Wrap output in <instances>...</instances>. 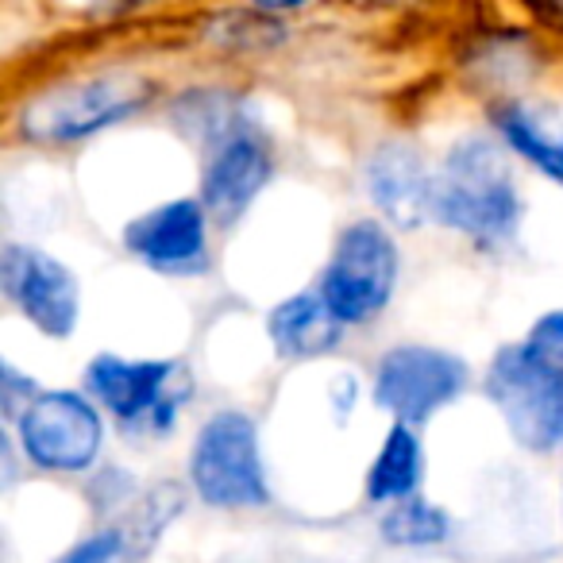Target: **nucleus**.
<instances>
[{
	"label": "nucleus",
	"instance_id": "7ed1b4c3",
	"mask_svg": "<svg viewBox=\"0 0 563 563\" xmlns=\"http://www.w3.org/2000/svg\"><path fill=\"white\" fill-rule=\"evenodd\" d=\"M86 390L124 432L166 437L194 398V378L174 360L97 355L86 367Z\"/></svg>",
	"mask_w": 563,
	"mask_h": 563
},
{
	"label": "nucleus",
	"instance_id": "f8f14e48",
	"mask_svg": "<svg viewBox=\"0 0 563 563\" xmlns=\"http://www.w3.org/2000/svg\"><path fill=\"white\" fill-rule=\"evenodd\" d=\"M271 174H274L271 143L255 128L220 143L209 155V163H205V178H201V205L209 209V220H217L220 228H232L255 205V197L266 189Z\"/></svg>",
	"mask_w": 563,
	"mask_h": 563
},
{
	"label": "nucleus",
	"instance_id": "412c9836",
	"mask_svg": "<svg viewBox=\"0 0 563 563\" xmlns=\"http://www.w3.org/2000/svg\"><path fill=\"white\" fill-rule=\"evenodd\" d=\"M35 398H40V390H35L32 378H24L12 363H4V367H0V401H4V413L20 417Z\"/></svg>",
	"mask_w": 563,
	"mask_h": 563
},
{
	"label": "nucleus",
	"instance_id": "2eb2a0df",
	"mask_svg": "<svg viewBox=\"0 0 563 563\" xmlns=\"http://www.w3.org/2000/svg\"><path fill=\"white\" fill-rule=\"evenodd\" d=\"M421 475H424L421 440H417V432L409 424H394L367 471V501H390V506H398L406 498H417Z\"/></svg>",
	"mask_w": 563,
	"mask_h": 563
},
{
	"label": "nucleus",
	"instance_id": "20e7f679",
	"mask_svg": "<svg viewBox=\"0 0 563 563\" xmlns=\"http://www.w3.org/2000/svg\"><path fill=\"white\" fill-rule=\"evenodd\" d=\"M486 398L525 452L544 455L563 444V367L537 355L525 340L506 344L490 360Z\"/></svg>",
	"mask_w": 563,
	"mask_h": 563
},
{
	"label": "nucleus",
	"instance_id": "6ab92c4d",
	"mask_svg": "<svg viewBox=\"0 0 563 563\" xmlns=\"http://www.w3.org/2000/svg\"><path fill=\"white\" fill-rule=\"evenodd\" d=\"M120 555H124V537H120V529L112 525V529H97L93 537L78 540V544L66 555H58L55 563H117Z\"/></svg>",
	"mask_w": 563,
	"mask_h": 563
},
{
	"label": "nucleus",
	"instance_id": "f03ea898",
	"mask_svg": "<svg viewBox=\"0 0 563 563\" xmlns=\"http://www.w3.org/2000/svg\"><path fill=\"white\" fill-rule=\"evenodd\" d=\"M151 97H155V81L135 70L81 74V78L27 97L16 117V132L32 143H47V147L81 143L104 128L132 120Z\"/></svg>",
	"mask_w": 563,
	"mask_h": 563
},
{
	"label": "nucleus",
	"instance_id": "39448f33",
	"mask_svg": "<svg viewBox=\"0 0 563 563\" xmlns=\"http://www.w3.org/2000/svg\"><path fill=\"white\" fill-rule=\"evenodd\" d=\"M189 486L217 509H255L271 501L255 417L220 409L201 424L189 452Z\"/></svg>",
	"mask_w": 563,
	"mask_h": 563
},
{
	"label": "nucleus",
	"instance_id": "4468645a",
	"mask_svg": "<svg viewBox=\"0 0 563 563\" xmlns=\"http://www.w3.org/2000/svg\"><path fill=\"white\" fill-rule=\"evenodd\" d=\"M490 120L506 147H514L525 163L563 186V120L555 112L529 101H498L490 109Z\"/></svg>",
	"mask_w": 563,
	"mask_h": 563
},
{
	"label": "nucleus",
	"instance_id": "a211bd4d",
	"mask_svg": "<svg viewBox=\"0 0 563 563\" xmlns=\"http://www.w3.org/2000/svg\"><path fill=\"white\" fill-rule=\"evenodd\" d=\"M209 40L228 51H266L286 40V27L271 16V9H235L212 16Z\"/></svg>",
	"mask_w": 563,
	"mask_h": 563
},
{
	"label": "nucleus",
	"instance_id": "423d86ee",
	"mask_svg": "<svg viewBox=\"0 0 563 563\" xmlns=\"http://www.w3.org/2000/svg\"><path fill=\"white\" fill-rule=\"evenodd\" d=\"M401 274V255L383 220H355L340 232L332 258L321 274V298L344 324H367L390 306Z\"/></svg>",
	"mask_w": 563,
	"mask_h": 563
},
{
	"label": "nucleus",
	"instance_id": "aec40b11",
	"mask_svg": "<svg viewBox=\"0 0 563 563\" xmlns=\"http://www.w3.org/2000/svg\"><path fill=\"white\" fill-rule=\"evenodd\" d=\"M525 344L537 355H544L548 363H560L563 367V309H552V313L540 317L529 329V336H525Z\"/></svg>",
	"mask_w": 563,
	"mask_h": 563
},
{
	"label": "nucleus",
	"instance_id": "9b49d317",
	"mask_svg": "<svg viewBox=\"0 0 563 563\" xmlns=\"http://www.w3.org/2000/svg\"><path fill=\"white\" fill-rule=\"evenodd\" d=\"M367 197L375 209L401 232H413L424 220H432V189L437 174L429 170L421 147L409 140H383L367 155L363 166Z\"/></svg>",
	"mask_w": 563,
	"mask_h": 563
},
{
	"label": "nucleus",
	"instance_id": "1a4fd4ad",
	"mask_svg": "<svg viewBox=\"0 0 563 563\" xmlns=\"http://www.w3.org/2000/svg\"><path fill=\"white\" fill-rule=\"evenodd\" d=\"M0 290L47 340H70L78 329L81 290L66 263L32 243H4L0 251Z\"/></svg>",
	"mask_w": 563,
	"mask_h": 563
},
{
	"label": "nucleus",
	"instance_id": "f257e3e1",
	"mask_svg": "<svg viewBox=\"0 0 563 563\" xmlns=\"http://www.w3.org/2000/svg\"><path fill=\"white\" fill-rule=\"evenodd\" d=\"M521 212L506 147L490 135H463L437 170L432 220L467 235L475 247L498 251L514 243Z\"/></svg>",
	"mask_w": 563,
	"mask_h": 563
},
{
	"label": "nucleus",
	"instance_id": "dca6fc26",
	"mask_svg": "<svg viewBox=\"0 0 563 563\" xmlns=\"http://www.w3.org/2000/svg\"><path fill=\"white\" fill-rule=\"evenodd\" d=\"M378 532L394 548H437L452 537V517L429 498H406L386 509Z\"/></svg>",
	"mask_w": 563,
	"mask_h": 563
},
{
	"label": "nucleus",
	"instance_id": "9d476101",
	"mask_svg": "<svg viewBox=\"0 0 563 563\" xmlns=\"http://www.w3.org/2000/svg\"><path fill=\"white\" fill-rule=\"evenodd\" d=\"M120 243L158 274L189 278L209 266V209L201 197H174L128 220Z\"/></svg>",
	"mask_w": 563,
	"mask_h": 563
},
{
	"label": "nucleus",
	"instance_id": "0eeeda50",
	"mask_svg": "<svg viewBox=\"0 0 563 563\" xmlns=\"http://www.w3.org/2000/svg\"><path fill=\"white\" fill-rule=\"evenodd\" d=\"M16 440L32 467L81 475L101 455L104 417L78 390H40V398L16 417Z\"/></svg>",
	"mask_w": 563,
	"mask_h": 563
},
{
	"label": "nucleus",
	"instance_id": "f3484780",
	"mask_svg": "<svg viewBox=\"0 0 563 563\" xmlns=\"http://www.w3.org/2000/svg\"><path fill=\"white\" fill-rule=\"evenodd\" d=\"M181 509H186V490H181L178 483H170V478H166V483L151 486V490L135 501L132 517H128L124 525H117L120 537H124V552H132L135 560H140V555H147L151 544L163 537L166 525H170Z\"/></svg>",
	"mask_w": 563,
	"mask_h": 563
},
{
	"label": "nucleus",
	"instance_id": "6e6552de",
	"mask_svg": "<svg viewBox=\"0 0 563 563\" xmlns=\"http://www.w3.org/2000/svg\"><path fill=\"white\" fill-rule=\"evenodd\" d=\"M467 390V363L444 347L398 344L375 367V401L394 424H421Z\"/></svg>",
	"mask_w": 563,
	"mask_h": 563
},
{
	"label": "nucleus",
	"instance_id": "ddd939ff",
	"mask_svg": "<svg viewBox=\"0 0 563 563\" xmlns=\"http://www.w3.org/2000/svg\"><path fill=\"white\" fill-rule=\"evenodd\" d=\"M266 336L282 360H321L336 352L344 324L321 298V290H301L266 313Z\"/></svg>",
	"mask_w": 563,
	"mask_h": 563
}]
</instances>
